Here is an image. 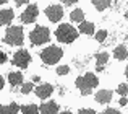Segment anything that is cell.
<instances>
[{"mask_svg": "<svg viewBox=\"0 0 128 114\" xmlns=\"http://www.w3.org/2000/svg\"><path fill=\"white\" fill-rule=\"evenodd\" d=\"M99 85V80H97V77L94 75V73H86L84 77H80V78H76V86H78V90L81 91V95H91L92 93V90L96 88V86Z\"/></svg>", "mask_w": 128, "mask_h": 114, "instance_id": "1", "label": "cell"}, {"mask_svg": "<svg viewBox=\"0 0 128 114\" xmlns=\"http://www.w3.org/2000/svg\"><path fill=\"white\" fill-rule=\"evenodd\" d=\"M55 34H57V39H58L60 42H65V44L73 42L76 38H78V31H76L72 25H62V26H58V29H57Z\"/></svg>", "mask_w": 128, "mask_h": 114, "instance_id": "2", "label": "cell"}, {"mask_svg": "<svg viewBox=\"0 0 128 114\" xmlns=\"http://www.w3.org/2000/svg\"><path fill=\"white\" fill-rule=\"evenodd\" d=\"M63 55V51L60 47H55V46H50V47H46L41 52V59L46 65H54L55 62H58Z\"/></svg>", "mask_w": 128, "mask_h": 114, "instance_id": "3", "label": "cell"}, {"mask_svg": "<svg viewBox=\"0 0 128 114\" xmlns=\"http://www.w3.org/2000/svg\"><path fill=\"white\" fill-rule=\"evenodd\" d=\"M23 28L21 26H10L5 33V42L12 46H21L23 44Z\"/></svg>", "mask_w": 128, "mask_h": 114, "instance_id": "4", "label": "cell"}, {"mask_svg": "<svg viewBox=\"0 0 128 114\" xmlns=\"http://www.w3.org/2000/svg\"><path fill=\"white\" fill-rule=\"evenodd\" d=\"M29 38H31V42H32V44L38 46V44H44V42L49 41L50 33H49V29H47L46 26H36V28L31 31Z\"/></svg>", "mask_w": 128, "mask_h": 114, "instance_id": "5", "label": "cell"}, {"mask_svg": "<svg viewBox=\"0 0 128 114\" xmlns=\"http://www.w3.org/2000/svg\"><path fill=\"white\" fill-rule=\"evenodd\" d=\"M12 62L15 64L16 67H20V69H26V67L29 65V62H31V55H29L28 51H18L13 55Z\"/></svg>", "mask_w": 128, "mask_h": 114, "instance_id": "6", "label": "cell"}, {"mask_svg": "<svg viewBox=\"0 0 128 114\" xmlns=\"http://www.w3.org/2000/svg\"><path fill=\"white\" fill-rule=\"evenodd\" d=\"M46 15H47V18L50 20V21H60L62 20V16H63V8L60 5H50V7H47L46 8Z\"/></svg>", "mask_w": 128, "mask_h": 114, "instance_id": "7", "label": "cell"}, {"mask_svg": "<svg viewBox=\"0 0 128 114\" xmlns=\"http://www.w3.org/2000/svg\"><path fill=\"white\" fill-rule=\"evenodd\" d=\"M38 15H39V10H38V7L36 5H29L28 8L23 12V15H21V21L23 23H32L36 18H38Z\"/></svg>", "mask_w": 128, "mask_h": 114, "instance_id": "8", "label": "cell"}, {"mask_svg": "<svg viewBox=\"0 0 128 114\" xmlns=\"http://www.w3.org/2000/svg\"><path fill=\"white\" fill-rule=\"evenodd\" d=\"M54 93V86L50 85V83H41L39 86H36V95H38V98H49L50 95Z\"/></svg>", "mask_w": 128, "mask_h": 114, "instance_id": "9", "label": "cell"}, {"mask_svg": "<svg viewBox=\"0 0 128 114\" xmlns=\"http://www.w3.org/2000/svg\"><path fill=\"white\" fill-rule=\"evenodd\" d=\"M96 99L100 104H106V103H109L110 99H112V91H110V90H100V91H97Z\"/></svg>", "mask_w": 128, "mask_h": 114, "instance_id": "10", "label": "cell"}, {"mask_svg": "<svg viewBox=\"0 0 128 114\" xmlns=\"http://www.w3.org/2000/svg\"><path fill=\"white\" fill-rule=\"evenodd\" d=\"M13 16H15L13 10H0V26L8 25V23L13 20Z\"/></svg>", "mask_w": 128, "mask_h": 114, "instance_id": "11", "label": "cell"}, {"mask_svg": "<svg viewBox=\"0 0 128 114\" xmlns=\"http://www.w3.org/2000/svg\"><path fill=\"white\" fill-rule=\"evenodd\" d=\"M39 109H41V112L52 114V112H57V111H58V104H57L55 101H49V103H44Z\"/></svg>", "mask_w": 128, "mask_h": 114, "instance_id": "12", "label": "cell"}, {"mask_svg": "<svg viewBox=\"0 0 128 114\" xmlns=\"http://www.w3.org/2000/svg\"><path fill=\"white\" fill-rule=\"evenodd\" d=\"M114 55H115L117 60H125L126 55H128V51H126V46L122 44V46H117L115 47V52H114Z\"/></svg>", "mask_w": 128, "mask_h": 114, "instance_id": "13", "label": "cell"}, {"mask_svg": "<svg viewBox=\"0 0 128 114\" xmlns=\"http://www.w3.org/2000/svg\"><path fill=\"white\" fill-rule=\"evenodd\" d=\"M80 31L84 33V34L92 36V34H94V25H92V23H89V21H84V20H83V21L80 23Z\"/></svg>", "mask_w": 128, "mask_h": 114, "instance_id": "14", "label": "cell"}, {"mask_svg": "<svg viewBox=\"0 0 128 114\" xmlns=\"http://www.w3.org/2000/svg\"><path fill=\"white\" fill-rule=\"evenodd\" d=\"M107 60H109V54L107 52H100V54H97L96 55V62H97V70H102L104 69V65L107 64Z\"/></svg>", "mask_w": 128, "mask_h": 114, "instance_id": "15", "label": "cell"}, {"mask_svg": "<svg viewBox=\"0 0 128 114\" xmlns=\"http://www.w3.org/2000/svg\"><path fill=\"white\" fill-rule=\"evenodd\" d=\"M20 111V106L16 103H12L8 106H0V114H13V112H18Z\"/></svg>", "mask_w": 128, "mask_h": 114, "instance_id": "16", "label": "cell"}, {"mask_svg": "<svg viewBox=\"0 0 128 114\" xmlns=\"http://www.w3.org/2000/svg\"><path fill=\"white\" fill-rule=\"evenodd\" d=\"M8 80H10V83H12L13 86L21 85V82H23V75H21V73H18V72H12V73L8 75Z\"/></svg>", "mask_w": 128, "mask_h": 114, "instance_id": "17", "label": "cell"}, {"mask_svg": "<svg viewBox=\"0 0 128 114\" xmlns=\"http://www.w3.org/2000/svg\"><path fill=\"white\" fill-rule=\"evenodd\" d=\"M70 18H72V21L81 23L83 20H84V13H83V10H81V8H76V10H73V12H72Z\"/></svg>", "mask_w": 128, "mask_h": 114, "instance_id": "18", "label": "cell"}, {"mask_svg": "<svg viewBox=\"0 0 128 114\" xmlns=\"http://www.w3.org/2000/svg\"><path fill=\"white\" fill-rule=\"evenodd\" d=\"M92 3H94V7H96L99 12H102V10H106V8L110 7L112 0H92Z\"/></svg>", "mask_w": 128, "mask_h": 114, "instance_id": "19", "label": "cell"}, {"mask_svg": "<svg viewBox=\"0 0 128 114\" xmlns=\"http://www.w3.org/2000/svg\"><path fill=\"white\" fill-rule=\"evenodd\" d=\"M24 114H36L39 111V108L36 104H26V106H23V108H20Z\"/></svg>", "mask_w": 128, "mask_h": 114, "instance_id": "20", "label": "cell"}, {"mask_svg": "<svg viewBox=\"0 0 128 114\" xmlns=\"http://www.w3.org/2000/svg\"><path fill=\"white\" fill-rule=\"evenodd\" d=\"M106 38H107V31H104V29H100V31L96 33V39L99 42H104V41H106Z\"/></svg>", "mask_w": 128, "mask_h": 114, "instance_id": "21", "label": "cell"}, {"mask_svg": "<svg viewBox=\"0 0 128 114\" xmlns=\"http://www.w3.org/2000/svg\"><path fill=\"white\" fill-rule=\"evenodd\" d=\"M32 88H34V85H32V83H24V85H23V88H21V93H23V95H28V93L32 91Z\"/></svg>", "mask_w": 128, "mask_h": 114, "instance_id": "22", "label": "cell"}, {"mask_svg": "<svg viewBox=\"0 0 128 114\" xmlns=\"http://www.w3.org/2000/svg\"><path fill=\"white\" fill-rule=\"evenodd\" d=\"M57 73H58V75H68V73H70V67L68 65L58 67V69H57Z\"/></svg>", "mask_w": 128, "mask_h": 114, "instance_id": "23", "label": "cell"}, {"mask_svg": "<svg viewBox=\"0 0 128 114\" xmlns=\"http://www.w3.org/2000/svg\"><path fill=\"white\" fill-rule=\"evenodd\" d=\"M126 93H128V86H126V83H122V85L118 86V95L126 96Z\"/></svg>", "mask_w": 128, "mask_h": 114, "instance_id": "24", "label": "cell"}, {"mask_svg": "<svg viewBox=\"0 0 128 114\" xmlns=\"http://www.w3.org/2000/svg\"><path fill=\"white\" fill-rule=\"evenodd\" d=\"M80 112L81 114H94L96 111H94V109H80Z\"/></svg>", "mask_w": 128, "mask_h": 114, "instance_id": "25", "label": "cell"}, {"mask_svg": "<svg viewBox=\"0 0 128 114\" xmlns=\"http://www.w3.org/2000/svg\"><path fill=\"white\" fill-rule=\"evenodd\" d=\"M5 60H6V54H5V52H2V51H0V64H3Z\"/></svg>", "mask_w": 128, "mask_h": 114, "instance_id": "26", "label": "cell"}, {"mask_svg": "<svg viewBox=\"0 0 128 114\" xmlns=\"http://www.w3.org/2000/svg\"><path fill=\"white\" fill-rule=\"evenodd\" d=\"M106 112H107V114H117L118 111H117V109H114V108H107Z\"/></svg>", "mask_w": 128, "mask_h": 114, "instance_id": "27", "label": "cell"}, {"mask_svg": "<svg viewBox=\"0 0 128 114\" xmlns=\"http://www.w3.org/2000/svg\"><path fill=\"white\" fill-rule=\"evenodd\" d=\"M62 2L65 3V5H73V3H76L78 0H62Z\"/></svg>", "mask_w": 128, "mask_h": 114, "instance_id": "28", "label": "cell"}, {"mask_svg": "<svg viewBox=\"0 0 128 114\" xmlns=\"http://www.w3.org/2000/svg\"><path fill=\"white\" fill-rule=\"evenodd\" d=\"M29 0H15V3L16 5H24V3H28Z\"/></svg>", "mask_w": 128, "mask_h": 114, "instance_id": "29", "label": "cell"}, {"mask_svg": "<svg viewBox=\"0 0 128 114\" xmlns=\"http://www.w3.org/2000/svg\"><path fill=\"white\" fill-rule=\"evenodd\" d=\"M122 106H126V96H122V99H118Z\"/></svg>", "mask_w": 128, "mask_h": 114, "instance_id": "30", "label": "cell"}, {"mask_svg": "<svg viewBox=\"0 0 128 114\" xmlns=\"http://www.w3.org/2000/svg\"><path fill=\"white\" fill-rule=\"evenodd\" d=\"M3 85H5V82H3V78H2V77H0V90L3 88Z\"/></svg>", "mask_w": 128, "mask_h": 114, "instance_id": "31", "label": "cell"}, {"mask_svg": "<svg viewBox=\"0 0 128 114\" xmlns=\"http://www.w3.org/2000/svg\"><path fill=\"white\" fill-rule=\"evenodd\" d=\"M3 3H6V0H0V5H3Z\"/></svg>", "mask_w": 128, "mask_h": 114, "instance_id": "32", "label": "cell"}]
</instances>
